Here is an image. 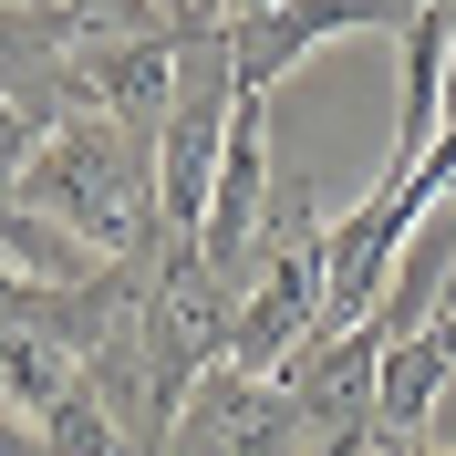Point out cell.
Masks as SVG:
<instances>
[{"mask_svg": "<svg viewBox=\"0 0 456 456\" xmlns=\"http://www.w3.org/2000/svg\"><path fill=\"white\" fill-rule=\"evenodd\" d=\"M21 208L53 218V228H73V239L104 249V259H145V249H156V145L125 135L114 114L73 104L53 135L31 145Z\"/></svg>", "mask_w": 456, "mask_h": 456, "instance_id": "1", "label": "cell"}, {"mask_svg": "<svg viewBox=\"0 0 456 456\" xmlns=\"http://www.w3.org/2000/svg\"><path fill=\"white\" fill-rule=\"evenodd\" d=\"M322 290H332L322 198L301 176H281V187H270V218H259V239H249V281H239V322H228V373L281 384V373L322 342Z\"/></svg>", "mask_w": 456, "mask_h": 456, "instance_id": "2", "label": "cell"}, {"mask_svg": "<svg viewBox=\"0 0 456 456\" xmlns=\"http://www.w3.org/2000/svg\"><path fill=\"white\" fill-rule=\"evenodd\" d=\"M239 62H228V21L198 11L187 42H176V94L167 125H156V228L167 239H198L208 198H218V156H228V114H239Z\"/></svg>", "mask_w": 456, "mask_h": 456, "instance_id": "3", "label": "cell"}, {"mask_svg": "<svg viewBox=\"0 0 456 456\" xmlns=\"http://www.w3.org/2000/svg\"><path fill=\"white\" fill-rule=\"evenodd\" d=\"M426 0H270V11H249V21H228V62H239V84L270 94L281 73H301V62L322 53V42H342V31H384V21H415Z\"/></svg>", "mask_w": 456, "mask_h": 456, "instance_id": "4", "label": "cell"}, {"mask_svg": "<svg viewBox=\"0 0 456 456\" xmlns=\"http://www.w3.org/2000/svg\"><path fill=\"white\" fill-rule=\"evenodd\" d=\"M446 62H456V0H426L415 21H404V73H395V156L384 176H404L415 156L436 145L446 125Z\"/></svg>", "mask_w": 456, "mask_h": 456, "instance_id": "5", "label": "cell"}, {"mask_svg": "<svg viewBox=\"0 0 456 456\" xmlns=\"http://www.w3.org/2000/svg\"><path fill=\"white\" fill-rule=\"evenodd\" d=\"M384 456H456V446H426V436H404V446H384Z\"/></svg>", "mask_w": 456, "mask_h": 456, "instance_id": "6", "label": "cell"}, {"mask_svg": "<svg viewBox=\"0 0 456 456\" xmlns=\"http://www.w3.org/2000/svg\"><path fill=\"white\" fill-rule=\"evenodd\" d=\"M436 342H446V353H456V301H446V312H436Z\"/></svg>", "mask_w": 456, "mask_h": 456, "instance_id": "7", "label": "cell"}, {"mask_svg": "<svg viewBox=\"0 0 456 456\" xmlns=\"http://www.w3.org/2000/svg\"><path fill=\"white\" fill-rule=\"evenodd\" d=\"M176 11H218V21H228V0H176Z\"/></svg>", "mask_w": 456, "mask_h": 456, "instance_id": "8", "label": "cell"}]
</instances>
